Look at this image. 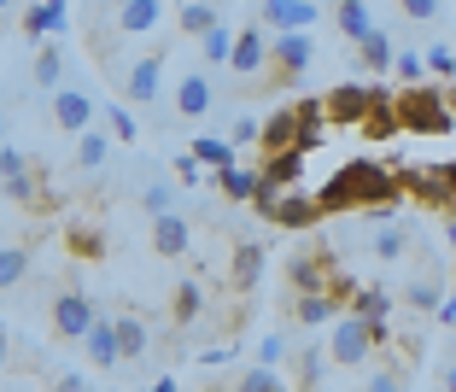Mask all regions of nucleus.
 I'll use <instances>...</instances> for the list:
<instances>
[{"instance_id": "nucleus-4", "label": "nucleus", "mask_w": 456, "mask_h": 392, "mask_svg": "<svg viewBox=\"0 0 456 392\" xmlns=\"http://www.w3.org/2000/svg\"><path fill=\"white\" fill-rule=\"evenodd\" d=\"M257 211L275 216V223H287V229H310V223L322 216V200H316V193H275V188H264L257 193Z\"/></svg>"}, {"instance_id": "nucleus-12", "label": "nucleus", "mask_w": 456, "mask_h": 392, "mask_svg": "<svg viewBox=\"0 0 456 392\" xmlns=\"http://www.w3.org/2000/svg\"><path fill=\"white\" fill-rule=\"evenodd\" d=\"M152 246H159L164 257H182L193 246V229H188V216H152Z\"/></svg>"}, {"instance_id": "nucleus-54", "label": "nucleus", "mask_w": 456, "mask_h": 392, "mask_svg": "<svg viewBox=\"0 0 456 392\" xmlns=\"http://www.w3.org/2000/svg\"><path fill=\"white\" fill-rule=\"evenodd\" d=\"M451 182H456V164H451Z\"/></svg>"}, {"instance_id": "nucleus-27", "label": "nucleus", "mask_w": 456, "mask_h": 392, "mask_svg": "<svg viewBox=\"0 0 456 392\" xmlns=\"http://www.w3.org/2000/svg\"><path fill=\"white\" fill-rule=\"evenodd\" d=\"M188 152H193L200 164H211V170H228V164H234V141H216V135H200Z\"/></svg>"}, {"instance_id": "nucleus-41", "label": "nucleus", "mask_w": 456, "mask_h": 392, "mask_svg": "<svg viewBox=\"0 0 456 392\" xmlns=\"http://www.w3.org/2000/svg\"><path fill=\"white\" fill-rule=\"evenodd\" d=\"M106 123H111V135H118V141H134V118L123 106H106Z\"/></svg>"}, {"instance_id": "nucleus-55", "label": "nucleus", "mask_w": 456, "mask_h": 392, "mask_svg": "<svg viewBox=\"0 0 456 392\" xmlns=\"http://www.w3.org/2000/svg\"><path fill=\"white\" fill-rule=\"evenodd\" d=\"M0 6H12V0H0Z\"/></svg>"}, {"instance_id": "nucleus-15", "label": "nucleus", "mask_w": 456, "mask_h": 392, "mask_svg": "<svg viewBox=\"0 0 456 392\" xmlns=\"http://www.w3.org/2000/svg\"><path fill=\"white\" fill-rule=\"evenodd\" d=\"M264 18L275 29H310L316 24V6L310 0H264Z\"/></svg>"}, {"instance_id": "nucleus-30", "label": "nucleus", "mask_w": 456, "mask_h": 392, "mask_svg": "<svg viewBox=\"0 0 456 392\" xmlns=\"http://www.w3.org/2000/svg\"><path fill=\"white\" fill-rule=\"evenodd\" d=\"M29 275V252L24 246H6V252H0V287H18Z\"/></svg>"}, {"instance_id": "nucleus-47", "label": "nucleus", "mask_w": 456, "mask_h": 392, "mask_svg": "<svg viewBox=\"0 0 456 392\" xmlns=\"http://www.w3.org/2000/svg\"><path fill=\"white\" fill-rule=\"evenodd\" d=\"M428 70L451 77V70H456V53H451V47H428Z\"/></svg>"}, {"instance_id": "nucleus-8", "label": "nucleus", "mask_w": 456, "mask_h": 392, "mask_svg": "<svg viewBox=\"0 0 456 392\" xmlns=\"http://www.w3.org/2000/svg\"><path fill=\"white\" fill-rule=\"evenodd\" d=\"M53 123H59V129H70V135L94 129V100L82 94V88H59V94H53Z\"/></svg>"}, {"instance_id": "nucleus-49", "label": "nucleus", "mask_w": 456, "mask_h": 392, "mask_svg": "<svg viewBox=\"0 0 456 392\" xmlns=\"http://www.w3.org/2000/svg\"><path fill=\"white\" fill-rule=\"evenodd\" d=\"M175 176H182V182H200V159H193V152H182V159H175Z\"/></svg>"}, {"instance_id": "nucleus-28", "label": "nucleus", "mask_w": 456, "mask_h": 392, "mask_svg": "<svg viewBox=\"0 0 456 392\" xmlns=\"http://www.w3.org/2000/svg\"><path fill=\"white\" fill-rule=\"evenodd\" d=\"M59 77H65V53H59V41H47V47L36 53V82H41V88H53Z\"/></svg>"}, {"instance_id": "nucleus-51", "label": "nucleus", "mask_w": 456, "mask_h": 392, "mask_svg": "<svg viewBox=\"0 0 456 392\" xmlns=\"http://www.w3.org/2000/svg\"><path fill=\"white\" fill-rule=\"evenodd\" d=\"M439 323H456V298H444V305H439Z\"/></svg>"}, {"instance_id": "nucleus-21", "label": "nucleus", "mask_w": 456, "mask_h": 392, "mask_svg": "<svg viewBox=\"0 0 456 392\" xmlns=\"http://www.w3.org/2000/svg\"><path fill=\"white\" fill-rule=\"evenodd\" d=\"M257 275H264V246L240 241V246H234V287H240V293H252Z\"/></svg>"}, {"instance_id": "nucleus-17", "label": "nucleus", "mask_w": 456, "mask_h": 392, "mask_svg": "<svg viewBox=\"0 0 456 392\" xmlns=\"http://www.w3.org/2000/svg\"><path fill=\"white\" fill-rule=\"evenodd\" d=\"M275 65H281V77H298V70L310 65V36L305 29H281V41H275Z\"/></svg>"}, {"instance_id": "nucleus-36", "label": "nucleus", "mask_w": 456, "mask_h": 392, "mask_svg": "<svg viewBox=\"0 0 456 392\" xmlns=\"http://www.w3.org/2000/svg\"><path fill=\"white\" fill-rule=\"evenodd\" d=\"M200 311H205V293L193 282H182V287H175V316L188 323V316H200Z\"/></svg>"}, {"instance_id": "nucleus-40", "label": "nucleus", "mask_w": 456, "mask_h": 392, "mask_svg": "<svg viewBox=\"0 0 456 392\" xmlns=\"http://www.w3.org/2000/svg\"><path fill=\"white\" fill-rule=\"evenodd\" d=\"M281 357H287V339H281V334L257 339V363H264V369H275V363H281Z\"/></svg>"}, {"instance_id": "nucleus-7", "label": "nucleus", "mask_w": 456, "mask_h": 392, "mask_svg": "<svg viewBox=\"0 0 456 392\" xmlns=\"http://www.w3.org/2000/svg\"><path fill=\"white\" fill-rule=\"evenodd\" d=\"M403 193H416V200L428 205H456V182H451V164H439V170H403Z\"/></svg>"}, {"instance_id": "nucleus-16", "label": "nucleus", "mask_w": 456, "mask_h": 392, "mask_svg": "<svg viewBox=\"0 0 456 392\" xmlns=\"http://www.w3.org/2000/svg\"><path fill=\"white\" fill-rule=\"evenodd\" d=\"M159 82H164V59L152 53V59H141V65L129 70V100L134 106H152V100H159Z\"/></svg>"}, {"instance_id": "nucleus-14", "label": "nucleus", "mask_w": 456, "mask_h": 392, "mask_svg": "<svg viewBox=\"0 0 456 392\" xmlns=\"http://www.w3.org/2000/svg\"><path fill=\"white\" fill-rule=\"evenodd\" d=\"M82 352L94 357L100 369H111V363H118V357H123V339H118V323H106V316H100V323L88 328V334H82Z\"/></svg>"}, {"instance_id": "nucleus-35", "label": "nucleus", "mask_w": 456, "mask_h": 392, "mask_svg": "<svg viewBox=\"0 0 456 392\" xmlns=\"http://www.w3.org/2000/svg\"><path fill=\"white\" fill-rule=\"evenodd\" d=\"M240 392H281V375L257 363V369H246V375H240Z\"/></svg>"}, {"instance_id": "nucleus-20", "label": "nucleus", "mask_w": 456, "mask_h": 392, "mask_svg": "<svg viewBox=\"0 0 456 392\" xmlns=\"http://www.w3.org/2000/svg\"><path fill=\"white\" fill-rule=\"evenodd\" d=\"M357 47H362V59H357L362 70H380V77H387V70L398 65V47H392V36H387V29H375V36H369V41H357Z\"/></svg>"}, {"instance_id": "nucleus-43", "label": "nucleus", "mask_w": 456, "mask_h": 392, "mask_svg": "<svg viewBox=\"0 0 456 392\" xmlns=\"http://www.w3.org/2000/svg\"><path fill=\"white\" fill-rule=\"evenodd\" d=\"M362 392H403V375H398V369H380V375H369Z\"/></svg>"}, {"instance_id": "nucleus-1", "label": "nucleus", "mask_w": 456, "mask_h": 392, "mask_svg": "<svg viewBox=\"0 0 456 392\" xmlns=\"http://www.w3.org/2000/svg\"><path fill=\"white\" fill-rule=\"evenodd\" d=\"M316 200H322V211H357V205L380 211V205L403 200V176H392L387 164H375V159H351L316 188Z\"/></svg>"}, {"instance_id": "nucleus-46", "label": "nucleus", "mask_w": 456, "mask_h": 392, "mask_svg": "<svg viewBox=\"0 0 456 392\" xmlns=\"http://www.w3.org/2000/svg\"><path fill=\"white\" fill-rule=\"evenodd\" d=\"M70 252L94 257V252H100V234H94V229H70Z\"/></svg>"}, {"instance_id": "nucleus-11", "label": "nucleus", "mask_w": 456, "mask_h": 392, "mask_svg": "<svg viewBox=\"0 0 456 392\" xmlns=\"http://www.w3.org/2000/svg\"><path fill=\"white\" fill-rule=\"evenodd\" d=\"M175 111L182 118H205L211 111V77L205 70H188V77L175 82Z\"/></svg>"}, {"instance_id": "nucleus-33", "label": "nucleus", "mask_w": 456, "mask_h": 392, "mask_svg": "<svg viewBox=\"0 0 456 392\" xmlns=\"http://www.w3.org/2000/svg\"><path fill=\"white\" fill-rule=\"evenodd\" d=\"M403 298H410L416 311H439V305H444V298H439V282H433V275H421V282H410V287H403Z\"/></svg>"}, {"instance_id": "nucleus-44", "label": "nucleus", "mask_w": 456, "mask_h": 392, "mask_svg": "<svg viewBox=\"0 0 456 392\" xmlns=\"http://www.w3.org/2000/svg\"><path fill=\"white\" fill-rule=\"evenodd\" d=\"M375 252H380V257H398V252H403V229H380V234H375Z\"/></svg>"}, {"instance_id": "nucleus-45", "label": "nucleus", "mask_w": 456, "mask_h": 392, "mask_svg": "<svg viewBox=\"0 0 456 392\" xmlns=\"http://www.w3.org/2000/svg\"><path fill=\"white\" fill-rule=\"evenodd\" d=\"M228 135H234V147H240V141H264V123H257V118H234Z\"/></svg>"}, {"instance_id": "nucleus-39", "label": "nucleus", "mask_w": 456, "mask_h": 392, "mask_svg": "<svg viewBox=\"0 0 456 392\" xmlns=\"http://www.w3.org/2000/svg\"><path fill=\"white\" fill-rule=\"evenodd\" d=\"M6 200H18V205H36V176H6Z\"/></svg>"}, {"instance_id": "nucleus-24", "label": "nucleus", "mask_w": 456, "mask_h": 392, "mask_svg": "<svg viewBox=\"0 0 456 392\" xmlns=\"http://www.w3.org/2000/svg\"><path fill=\"white\" fill-rule=\"evenodd\" d=\"M339 29L351 41H369L375 36V18H369V0H339Z\"/></svg>"}, {"instance_id": "nucleus-23", "label": "nucleus", "mask_w": 456, "mask_h": 392, "mask_svg": "<svg viewBox=\"0 0 456 392\" xmlns=\"http://www.w3.org/2000/svg\"><path fill=\"white\" fill-rule=\"evenodd\" d=\"M351 311L369 316V323H375L380 334H387V311H392V298L380 293V287H357V293H351Z\"/></svg>"}, {"instance_id": "nucleus-31", "label": "nucleus", "mask_w": 456, "mask_h": 392, "mask_svg": "<svg viewBox=\"0 0 456 392\" xmlns=\"http://www.w3.org/2000/svg\"><path fill=\"white\" fill-rule=\"evenodd\" d=\"M118 339H123V357H141L147 352V323L141 316H118Z\"/></svg>"}, {"instance_id": "nucleus-34", "label": "nucleus", "mask_w": 456, "mask_h": 392, "mask_svg": "<svg viewBox=\"0 0 456 392\" xmlns=\"http://www.w3.org/2000/svg\"><path fill=\"white\" fill-rule=\"evenodd\" d=\"M328 363H334V357H328V352H316V346H310V352L298 357V380H305L310 392H322V369H328Z\"/></svg>"}, {"instance_id": "nucleus-18", "label": "nucleus", "mask_w": 456, "mask_h": 392, "mask_svg": "<svg viewBox=\"0 0 456 392\" xmlns=\"http://www.w3.org/2000/svg\"><path fill=\"white\" fill-rule=\"evenodd\" d=\"M59 29H65V0H36V6H29L24 12V36H59Z\"/></svg>"}, {"instance_id": "nucleus-26", "label": "nucleus", "mask_w": 456, "mask_h": 392, "mask_svg": "<svg viewBox=\"0 0 456 392\" xmlns=\"http://www.w3.org/2000/svg\"><path fill=\"white\" fill-rule=\"evenodd\" d=\"M106 152H111V135H100V129H82V135H77V164H82V170H100Z\"/></svg>"}, {"instance_id": "nucleus-2", "label": "nucleus", "mask_w": 456, "mask_h": 392, "mask_svg": "<svg viewBox=\"0 0 456 392\" xmlns=\"http://www.w3.org/2000/svg\"><path fill=\"white\" fill-rule=\"evenodd\" d=\"M398 123L410 129V135H444V129H456V111L451 100L439 94V88H410V94H398Z\"/></svg>"}, {"instance_id": "nucleus-50", "label": "nucleus", "mask_w": 456, "mask_h": 392, "mask_svg": "<svg viewBox=\"0 0 456 392\" xmlns=\"http://www.w3.org/2000/svg\"><path fill=\"white\" fill-rule=\"evenodd\" d=\"M53 392H88V380H82V375H59Z\"/></svg>"}, {"instance_id": "nucleus-3", "label": "nucleus", "mask_w": 456, "mask_h": 392, "mask_svg": "<svg viewBox=\"0 0 456 392\" xmlns=\"http://www.w3.org/2000/svg\"><path fill=\"white\" fill-rule=\"evenodd\" d=\"M380 339H387V334H380V328L369 323V316H357V311H351V316H339V323H334L328 357H334V369H351V363H362V357L375 352Z\"/></svg>"}, {"instance_id": "nucleus-37", "label": "nucleus", "mask_w": 456, "mask_h": 392, "mask_svg": "<svg viewBox=\"0 0 456 392\" xmlns=\"http://www.w3.org/2000/svg\"><path fill=\"white\" fill-rule=\"evenodd\" d=\"M147 211L152 216H170L175 211V188H170V182H147Z\"/></svg>"}, {"instance_id": "nucleus-5", "label": "nucleus", "mask_w": 456, "mask_h": 392, "mask_svg": "<svg viewBox=\"0 0 456 392\" xmlns=\"http://www.w3.org/2000/svg\"><path fill=\"white\" fill-rule=\"evenodd\" d=\"M387 106L380 88H357V82H339L334 94H328V118L334 123H369V111Z\"/></svg>"}, {"instance_id": "nucleus-29", "label": "nucleus", "mask_w": 456, "mask_h": 392, "mask_svg": "<svg viewBox=\"0 0 456 392\" xmlns=\"http://www.w3.org/2000/svg\"><path fill=\"white\" fill-rule=\"evenodd\" d=\"M200 53H205V65H228V59H234V36L216 24L211 36H200Z\"/></svg>"}, {"instance_id": "nucleus-22", "label": "nucleus", "mask_w": 456, "mask_h": 392, "mask_svg": "<svg viewBox=\"0 0 456 392\" xmlns=\"http://www.w3.org/2000/svg\"><path fill=\"white\" fill-rule=\"evenodd\" d=\"M298 164H305V152H269V164H264V188H293V176H298Z\"/></svg>"}, {"instance_id": "nucleus-42", "label": "nucleus", "mask_w": 456, "mask_h": 392, "mask_svg": "<svg viewBox=\"0 0 456 392\" xmlns=\"http://www.w3.org/2000/svg\"><path fill=\"white\" fill-rule=\"evenodd\" d=\"M403 18H416V24H428V18H439V0H398Z\"/></svg>"}, {"instance_id": "nucleus-56", "label": "nucleus", "mask_w": 456, "mask_h": 392, "mask_svg": "<svg viewBox=\"0 0 456 392\" xmlns=\"http://www.w3.org/2000/svg\"><path fill=\"white\" fill-rule=\"evenodd\" d=\"M118 6H129V0H118Z\"/></svg>"}, {"instance_id": "nucleus-9", "label": "nucleus", "mask_w": 456, "mask_h": 392, "mask_svg": "<svg viewBox=\"0 0 456 392\" xmlns=\"http://www.w3.org/2000/svg\"><path fill=\"white\" fill-rule=\"evenodd\" d=\"M287 282H293L298 293H334V270H328V257H310V252H298L293 264H287Z\"/></svg>"}, {"instance_id": "nucleus-48", "label": "nucleus", "mask_w": 456, "mask_h": 392, "mask_svg": "<svg viewBox=\"0 0 456 392\" xmlns=\"http://www.w3.org/2000/svg\"><path fill=\"white\" fill-rule=\"evenodd\" d=\"M0 170H6V176H24V152L6 147V152H0Z\"/></svg>"}, {"instance_id": "nucleus-52", "label": "nucleus", "mask_w": 456, "mask_h": 392, "mask_svg": "<svg viewBox=\"0 0 456 392\" xmlns=\"http://www.w3.org/2000/svg\"><path fill=\"white\" fill-rule=\"evenodd\" d=\"M147 392H175V380H152V387Z\"/></svg>"}, {"instance_id": "nucleus-32", "label": "nucleus", "mask_w": 456, "mask_h": 392, "mask_svg": "<svg viewBox=\"0 0 456 392\" xmlns=\"http://www.w3.org/2000/svg\"><path fill=\"white\" fill-rule=\"evenodd\" d=\"M182 29H188V36H211V29H216V12L205 6V0H188V6H182Z\"/></svg>"}, {"instance_id": "nucleus-19", "label": "nucleus", "mask_w": 456, "mask_h": 392, "mask_svg": "<svg viewBox=\"0 0 456 392\" xmlns=\"http://www.w3.org/2000/svg\"><path fill=\"white\" fill-rule=\"evenodd\" d=\"M216 188H223L228 200H257V193H264V170H240V164H228V170H216Z\"/></svg>"}, {"instance_id": "nucleus-10", "label": "nucleus", "mask_w": 456, "mask_h": 392, "mask_svg": "<svg viewBox=\"0 0 456 392\" xmlns=\"http://www.w3.org/2000/svg\"><path fill=\"white\" fill-rule=\"evenodd\" d=\"M264 59H275V47L264 41V29H240V36H234V59H228V65L240 70V77H257V70H264Z\"/></svg>"}, {"instance_id": "nucleus-13", "label": "nucleus", "mask_w": 456, "mask_h": 392, "mask_svg": "<svg viewBox=\"0 0 456 392\" xmlns=\"http://www.w3.org/2000/svg\"><path fill=\"white\" fill-rule=\"evenodd\" d=\"M159 24H164V0H129V6H118L123 36H152Z\"/></svg>"}, {"instance_id": "nucleus-25", "label": "nucleus", "mask_w": 456, "mask_h": 392, "mask_svg": "<svg viewBox=\"0 0 456 392\" xmlns=\"http://www.w3.org/2000/svg\"><path fill=\"white\" fill-rule=\"evenodd\" d=\"M334 298H339V293H298L293 316H298L305 328H316V323H328V316H334Z\"/></svg>"}, {"instance_id": "nucleus-38", "label": "nucleus", "mask_w": 456, "mask_h": 392, "mask_svg": "<svg viewBox=\"0 0 456 392\" xmlns=\"http://www.w3.org/2000/svg\"><path fill=\"white\" fill-rule=\"evenodd\" d=\"M392 70H398L410 88H421V77H428V53H398V65H392Z\"/></svg>"}, {"instance_id": "nucleus-53", "label": "nucleus", "mask_w": 456, "mask_h": 392, "mask_svg": "<svg viewBox=\"0 0 456 392\" xmlns=\"http://www.w3.org/2000/svg\"><path fill=\"white\" fill-rule=\"evenodd\" d=\"M444 392H456V363H451V369H444Z\"/></svg>"}, {"instance_id": "nucleus-6", "label": "nucleus", "mask_w": 456, "mask_h": 392, "mask_svg": "<svg viewBox=\"0 0 456 392\" xmlns=\"http://www.w3.org/2000/svg\"><path fill=\"white\" fill-rule=\"evenodd\" d=\"M94 323H100V316H94V298H88V293H59L53 298V328L65 339H82Z\"/></svg>"}]
</instances>
